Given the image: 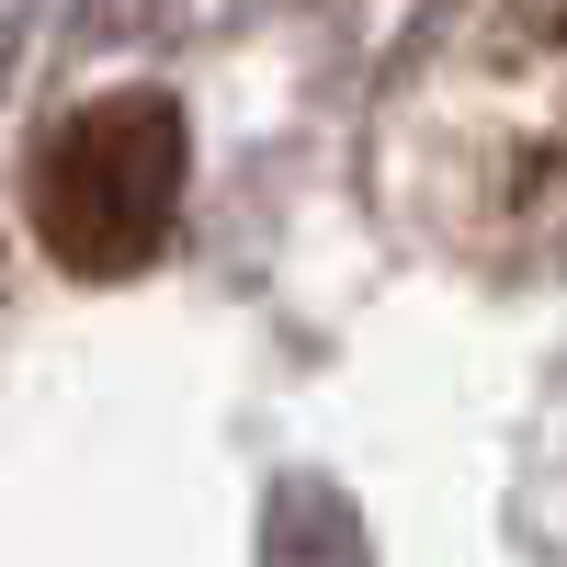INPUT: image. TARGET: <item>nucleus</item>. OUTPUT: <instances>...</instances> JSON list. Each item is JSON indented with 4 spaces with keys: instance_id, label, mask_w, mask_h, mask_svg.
Wrapping results in <instances>:
<instances>
[{
    "instance_id": "nucleus-1",
    "label": "nucleus",
    "mask_w": 567,
    "mask_h": 567,
    "mask_svg": "<svg viewBox=\"0 0 567 567\" xmlns=\"http://www.w3.org/2000/svg\"><path fill=\"white\" fill-rule=\"evenodd\" d=\"M398 205L465 272L567 261V0H488L398 114Z\"/></svg>"
},
{
    "instance_id": "nucleus-2",
    "label": "nucleus",
    "mask_w": 567,
    "mask_h": 567,
    "mask_svg": "<svg viewBox=\"0 0 567 567\" xmlns=\"http://www.w3.org/2000/svg\"><path fill=\"white\" fill-rule=\"evenodd\" d=\"M182 182H194V125H182L171 91H103L34 136L23 159V216L58 272L80 284H125L171 250L182 227Z\"/></svg>"
}]
</instances>
